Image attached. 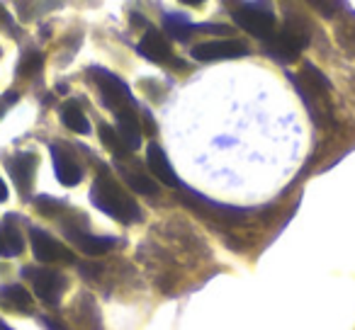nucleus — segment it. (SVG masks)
<instances>
[{
  "label": "nucleus",
  "mask_w": 355,
  "mask_h": 330,
  "mask_svg": "<svg viewBox=\"0 0 355 330\" xmlns=\"http://www.w3.org/2000/svg\"><path fill=\"white\" fill-rule=\"evenodd\" d=\"M42 66H44V56H42L40 51H27V54L20 59V64H17V75L30 78V75L40 73Z\"/></svg>",
  "instance_id": "nucleus-20"
},
{
  "label": "nucleus",
  "mask_w": 355,
  "mask_h": 330,
  "mask_svg": "<svg viewBox=\"0 0 355 330\" xmlns=\"http://www.w3.org/2000/svg\"><path fill=\"white\" fill-rule=\"evenodd\" d=\"M8 199V187H6V183H3V178H0V204L6 202Z\"/></svg>",
  "instance_id": "nucleus-25"
},
{
  "label": "nucleus",
  "mask_w": 355,
  "mask_h": 330,
  "mask_svg": "<svg viewBox=\"0 0 355 330\" xmlns=\"http://www.w3.org/2000/svg\"><path fill=\"white\" fill-rule=\"evenodd\" d=\"M100 138H103V143L114 153V156L122 158V156H127V153H129V148L124 146V141L119 138L117 129L107 127V124H100Z\"/></svg>",
  "instance_id": "nucleus-19"
},
{
  "label": "nucleus",
  "mask_w": 355,
  "mask_h": 330,
  "mask_svg": "<svg viewBox=\"0 0 355 330\" xmlns=\"http://www.w3.org/2000/svg\"><path fill=\"white\" fill-rule=\"evenodd\" d=\"M61 207H64V204H61V202H54V199H49V197H40V199H37V209H40L42 214H46V217L56 214Z\"/></svg>",
  "instance_id": "nucleus-22"
},
{
  "label": "nucleus",
  "mask_w": 355,
  "mask_h": 330,
  "mask_svg": "<svg viewBox=\"0 0 355 330\" xmlns=\"http://www.w3.org/2000/svg\"><path fill=\"white\" fill-rule=\"evenodd\" d=\"M22 275L32 282V289L44 304H59L61 294L66 289V277L56 270H46V267H25Z\"/></svg>",
  "instance_id": "nucleus-5"
},
{
  "label": "nucleus",
  "mask_w": 355,
  "mask_h": 330,
  "mask_svg": "<svg viewBox=\"0 0 355 330\" xmlns=\"http://www.w3.org/2000/svg\"><path fill=\"white\" fill-rule=\"evenodd\" d=\"M32 241V253L40 262H73V253L66 246H61L56 238H51L42 228H32L30 233Z\"/></svg>",
  "instance_id": "nucleus-6"
},
{
  "label": "nucleus",
  "mask_w": 355,
  "mask_h": 330,
  "mask_svg": "<svg viewBox=\"0 0 355 330\" xmlns=\"http://www.w3.org/2000/svg\"><path fill=\"white\" fill-rule=\"evenodd\" d=\"M17 100H20V95H17V93H6L3 98H0V119L6 117L8 107H10V104H15Z\"/></svg>",
  "instance_id": "nucleus-23"
},
{
  "label": "nucleus",
  "mask_w": 355,
  "mask_h": 330,
  "mask_svg": "<svg viewBox=\"0 0 355 330\" xmlns=\"http://www.w3.org/2000/svg\"><path fill=\"white\" fill-rule=\"evenodd\" d=\"M180 3H185V6H202L205 0H180Z\"/></svg>",
  "instance_id": "nucleus-26"
},
{
  "label": "nucleus",
  "mask_w": 355,
  "mask_h": 330,
  "mask_svg": "<svg viewBox=\"0 0 355 330\" xmlns=\"http://www.w3.org/2000/svg\"><path fill=\"white\" fill-rule=\"evenodd\" d=\"M0 330H12V328H10V325H6V320L0 318Z\"/></svg>",
  "instance_id": "nucleus-27"
},
{
  "label": "nucleus",
  "mask_w": 355,
  "mask_h": 330,
  "mask_svg": "<svg viewBox=\"0 0 355 330\" xmlns=\"http://www.w3.org/2000/svg\"><path fill=\"white\" fill-rule=\"evenodd\" d=\"M69 238L85 253V255H103L110 248H114V238H105V236H88V233L80 231H71L69 228Z\"/></svg>",
  "instance_id": "nucleus-14"
},
{
  "label": "nucleus",
  "mask_w": 355,
  "mask_h": 330,
  "mask_svg": "<svg viewBox=\"0 0 355 330\" xmlns=\"http://www.w3.org/2000/svg\"><path fill=\"white\" fill-rule=\"evenodd\" d=\"M8 170H10L12 183L17 185L22 194H27L32 190V183H35V170H37V156L35 153H17V156L10 158L8 163Z\"/></svg>",
  "instance_id": "nucleus-8"
},
{
  "label": "nucleus",
  "mask_w": 355,
  "mask_h": 330,
  "mask_svg": "<svg viewBox=\"0 0 355 330\" xmlns=\"http://www.w3.org/2000/svg\"><path fill=\"white\" fill-rule=\"evenodd\" d=\"M122 178L127 180V185L139 194H156L158 192V185L153 183L151 178H146L144 173L139 170H129V168H122Z\"/></svg>",
  "instance_id": "nucleus-18"
},
{
  "label": "nucleus",
  "mask_w": 355,
  "mask_h": 330,
  "mask_svg": "<svg viewBox=\"0 0 355 330\" xmlns=\"http://www.w3.org/2000/svg\"><path fill=\"white\" fill-rule=\"evenodd\" d=\"M0 246H3V255H8V257L20 255L22 248H25L15 217H6V221L0 223Z\"/></svg>",
  "instance_id": "nucleus-13"
},
{
  "label": "nucleus",
  "mask_w": 355,
  "mask_h": 330,
  "mask_svg": "<svg viewBox=\"0 0 355 330\" xmlns=\"http://www.w3.org/2000/svg\"><path fill=\"white\" fill-rule=\"evenodd\" d=\"M137 49L144 59L153 61V64H168V61H173L171 44H168L161 32H156V30H148L146 35H144V39L139 42Z\"/></svg>",
  "instance_id": "nucleus-11"
},
{
  "label": "nucleus",
  "mask_w": 355,
  "mask_h": 330,
  "mask_svg": "<svg viewBox=\"0 0 355 330\" xmlns=\"http://www.w3.org/2000/svg\"><path fill=\"white\" fill-rule=\"evenodd\" d=\"M0 255H3V246H0Z\"/></svg>",
  "instance_id": "nucleus-28"
},
{
  "label": "nucleus",
  "mask_w": 355,
  "mask_h": 330,
  "mask_svg": "<svg viewBox=\"0 0 355 330\" xmlns=\"http://www.w3.org/2000/svg\"><path fill=\"white\" fill-rule=\"evenodd\" d=\"M42 325H44L46 330H66L64 325L59 323V320H54V318H49V315H42Z\"/></svg>",
  "instance_id": "nucleus-24"
},
{
  "label": "nucleus",
  "mask_w": 355,
  "mask_h": 330,
  "mask_svg": "<svg viewBox=\"0 0 355 330\" xmlns=\"http://www.w3.org/2000/svg\"><path fill=\"white\" fill-rule=\"evenodd\" d=\"M90 199H93V204L100 212L117 219V221H122V223L141 221V209H139V204L134 202L107 173H100L98 178H95L93 190H90Z\"/></svg>",
  "instance_id": "nucleus-1"
},
{
  "label": "nucleus",
  "mask_w": 355,
  "mask_h": 330,
  "mask_svg": "<svg viewBox=\"0 0 355 330\" xmlns=\"http://www.w3.org/2000/svg\"><path fill=\"white\" fill-rule=\"evenodd\" d=\"M90 75H93L95 85L100 88L103 102L107 104L114 114L122 112V109H134V98H132V93H129L127 85H124V80H119L117 75H112L105 68H93Z\"/></svg>",
  "instance_id": "nucleus-4"
},
{
  "label": "nucleus",
  "mask_w": 355,
  "mask_h": 330,
  "mask_svg": "<svg viewBox=\"0 0 355 330\" xmlns=\"http://www.w3.org/2000/svg\"><path fill=\"white\" fill-rule=\"evenodd\" d=\"M117 134L129 151H137L141 146V127H139L137 117H134V109L117 112Z\"/></svg>",
  "instance_id": "nucleus-12"
},
{
  "label": "nucleus",
  "mask_w": 355,
  "mask_h": 330,
  "mask_svg": "<svg viewBox=\"0 0 355 330\" xmlns=\"http://www.w3.org/2000/svg\"><path fill=\"white\" fill-rule=\"evenodd\" d=\"M51 161H54V173H56V178H59L61 185L73 187V185H78L80 180H83V170H80V165L73 161V156L66 153L61 146H51Z\"/></svg>",
  "instance_id": "nucleus-10"
},
{
  "label": "nucleus",
  "mask_w": 355,
  "mask_h": 330,
  "mask_svg": "<svg viewBox=\"0 0 355 330\" xmlns=\"http://www.w3.org/2000/svg\"><path fill=\"white\" fill-rule=\"evenodd\" d=\"M61 122L76 134H88L90 131V122L88 117L83 114V109L78 107L76 102H66L64 109H61Z\"/></svg>",
  "instance_id": "nucleus-17"
},
{
  "label": "nucleus",
  "mask_w": 355,
  "mask_h": 330,
  "mask_svg": "<svg viewBox=\"0 0 355 330\" xmlns=\"http://www.w3.org/2000/svg\"><path fill=\"white\" fill-rule=\"evenodd\" d=\"M248 46L239 39H217V42H205L193 49L195 61H224V59H239L246 56Z\"/></svg>",
  "instance_id": "nucleus-7"
},
{
  "label": "nucleus",
  "mask_w": 355,
  "mask_h": 330,
  "mask_svg": "<svg viewBox=\"0 0 355 330\" xmlns=\"http://www.w3.org/2000/svg\"><path fill=\"white\" fill-rule=\"evenodd\" d=\"M306 42H309V27L304 25V20L290 15L280 32H272V37H268L266 46L272 59L290 64V61H295L300 56V51L306 46Z\"/></svg>",
  "instance_id": "nucleus-2"
},
{
  "label": "nucleus",
  "mask_w": 355,
  "mask_h": 330,
  "mask_svg": "<svg viewBox=\"0 0 355 330\" xmlns=\"http://www.w3.org/2000/svg\"><path fill=\"white\" fill-rule=\"evenodd\" d=\"M266 3V0H263ZM263 3H243L241 8L232 10V17L241 30L251 32L253 37L266 42L268 37H272L275 32V15L268 6Z\"/></svg>",
  "instance_id": "nucleus-3"
},
{
  "label": "nucleus",
  "mask_w": 355,
  "mask_h": 330,
  "mask_svg": "<svg viewBox=\"0 0 355 330\" xmlns=\"http://www.w3.org/2000/svg\"><path fill=\"white\" fill-rule=\"evenodd\" d=\"M309 3L326 17H331L340 8V0H309Z\"/></svg>",
  "instance_id": "nucleus-21"
},
{
  "label": "nucleus",
  "mask_w": 355,
  "mask_h": 330,
  "mask_svg": "<svg viewBox=\"0 0 355 330\" xmlns=\"http://www.w3.org/2000/svg\"><path fill=\"white\" fill-rule=\"evenodd\" d=\"M146 165H148V170L153 173V178L161 180L163 185H168V187H180V180H178V175H175V170H173L171 161H168L166 151H163L158 143H148Z\"/></svg>",
  "instance_id": "nucleus-9"
},
{
  "label": "nucleus",
  "mask_w": 355,
  "mask_h": 330,
  "mask_svg": "<svg viewBox=\"0 0 355 330\" xmlns=\"http://www.w3.org/2000/svg\"><path fill=\"white\" fill-rule=\"evenodd\" d=\"M0 304L27 313L32 309V294L20 284H0Z\"/></svg>",
  "instance_id": "nucleus-15"
},
{
  "label": "nucleus",
  "mask_w": 355,
  "mask_h": 330,
  "mask_svg": "<svg viewBox=\"0 0 355 330\" xmlns=\"http://www.w3.org/2000/svg\"><path fill=\"white\" fill-rule=\"evenodd\" d=\"M163 30H166V35L173 37V39L185 42L190 35H193V32H198V25H193V22H190L185 15H178V12H168V15L163 17Z\"/></svg>",
  "instance_id": "nucleus-16"
}]
</instances>
